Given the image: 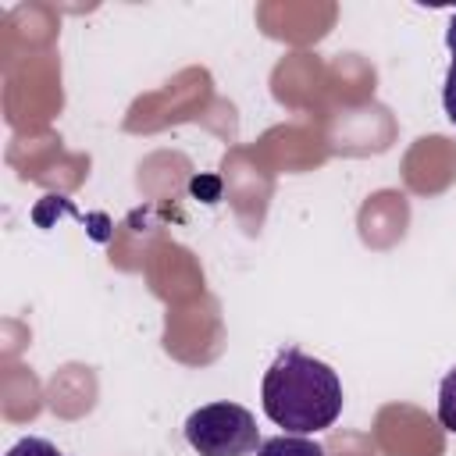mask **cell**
<instances>
[{
    "label": "cell",
    "mask_w": 456,
    "mask_h": 456,
    "mask_svg": "<svg viewBox=\"0 0 456 456\" xmlns=\"http://www.w3.org/2000/svg\"><path fill=\"white\" fill-rule=\"evenodd\" d=\"M260 403L264 413L278 428H285V435H314L338 420L342 381L324 360L285 346L264 370Z\"/></svg>",
    "instance_id": "cell-1"
},
{
    "label": "cell",
    "mask_w": 456,
    "mask_h": 456,
    "mask_svg": "<svg viewBox=\"0 0 456 456\" xmlns=\"http://www.w3.org/2000/svg\"><path fill=\"white\" fill-rule=\"evenodd\" d=\"M185 442L200 456H249L260 445V435L246 406L207 403L185 417Z\"/></svg>",
    "instance_id": "cell-2"
},
{
    "label": "cell",
    "mask_w": 456,
    "mask_h": 456,
    "mask_svg": "<svg viewBox=\"0 0 456 456\" xmlns=\"http://www.w3.org/2000/svg\"><path fill=\"white\" fill-rule=\"evenodd\" d=\"M256 456H328V449L306 435H274L260 442Z\"/></svg>",
    "instance_id": "cell-3"
},
{
    "label": "cell",
    "mask_w": 456,
    "mask_h": 456,
    "mask_svg": "<svg viewBox=\"0 0 456 456\" xmlns=\"http://www.w3.org/2000/svg\"><path fill=\"white\" fill-rule=\"evenodd\" d=\"M445 46H449L452 61H449L445 86H442V107H445V118L456 125V14L449 18V28H445Z\"/></svg>",
    "instance_id": "cell-4"
},
{
    "label": "cell",
    "mask_w": 456,
    "mask_h": 456,
    "mask_svg": "<svg viewBox=\"0 0 456 456\" xmlns=\"http://www.w3.org/2000/svg\"><path fill=\"white\" fill-rule=\"evenodd\" d=\"M438 424L449 435H456V367L438 385Z\"/></svg>",
    "instance_id": "cell-5"
},
{
    "label": "cell",
    "mask_w": 456,
    "mask_h": 456,
    "mask_svg": "<svg viewBox=\"0 0 456 456\" xmlns=\"http://www.w3.org/2000/svg\"><path fill=\"white\" fill-rule=\"evenodd\" d=\"M7 456H68V452H61L53 442H46V438H39V435H25V438H18V442L7 449Z\"/></svg>",
    "instance_id": "cell-6"
}]
</instances>
